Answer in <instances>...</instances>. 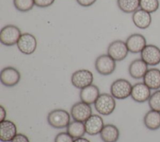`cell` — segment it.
Wrapping results in <instances>:
<instances>
[{
    "label": "cell",
    "instance_id": "3",
    "mask_svg": "<svg viewBox=\"0 0 160 142\" xmlns=\"http://www.w3.org/2000/svg\"><path fill=\"white\" fill-rule=\"evenodd\" d=\"M94 104L96 110L104 116L111 114L115 110L116 105L114 98L106 93L100 94Z\"/></svg>",
    "mask_w": 160,
    "mask_h": 142
},
{
    "label": "cell",
    "instance_id": "10",
    "mask_svg": "<svg viewBox=\"0 0 160 142\" xmlns=\"http://www.w3.org/2000/svg\"><path fill=\"white\" fill-rule=\"evenodd\" d=\"M141 59L148 65L156 66L160 64V49L154 44H147L141 51Z\"/></svg>",
    "mask_w": 160,
    "mask_h": 142
},
{
    "label": "cell",
    "instance_id": "19",
    "mask_svg": "<svg viewBox=\"0 0 160 142\" xmlns=\"http://www.w3.org/2000/svg\"><path fill=\"white\" fill-rule=\"evenodd\" d=\"M142 79L143 82L151 90H157L160 88V70L159 69H148Z\"/></svg>",
    "mask_w": 160,
    "mask_h": 142
},
{
    "label": "cell",
    "instance_id": "7",
    "mask_svg": "<svg viewBox=\"0 0 160 142\" xmlns=\"http://www.w3.org/2000/svg\"><path fill=\"white\" fill-rule=\"evenodd\" d=\"M107 52L115 61H121L127 57L129 50L126 42L121 40H116L109 44Z\"/></svg>",
    "mask_w": 160,
    "mask_h": 142
},
{
    "label": "cell",
    "instance_id": "21",
    "mask_svg": "<svg viewBox=\"0 0 160 142\" xmlns=\"http://www.w3.org/2000/svg\"><path fill=\"white\" fill-rule=\"evenodd\" d=\"M143 122L145 126L150 130L160 128V112L150 110L144 115Z\"/></svg>",
    "mask_w": 160,
    "mask_h": 142
},
{
    "label": "cell",
    "instance_id": "28",
    "mask_svg": "<svg viewBox=\"0 0 160 142\" xmlns=\"http://www.w3.org/2000/svg\"><path fill=\"white\" fill-rule=\"evenodd\" d=\"M35 6L39 7H47L51 6L55 0H34Z\"/></svg>",
    "mask_w": 160,
    "mask_h": 142
},
{
    "label": "cell",
    "instance_id": "4",
    "mask_svg": "<svg viewBox=\"0 0 160 142\" xmlns=\"http://www.w3.org/2000/svg\"><path fill=\"white\" fill-rule=\"evenodd\" d=\"M21 34L19 27L14 25L8 24L1 30L0 41L4 45L12 46L17 44Z\"/></svg>",
    "mask_w": 160,
    "mask_h": 142
},
{
    "label": "cell",
    "instance_id": "1",
    "mask_svg": "<svg viewBox=\"0 0 160 142\" xmlns=\"http://www.w3.org/2000/svg\"><path fill=\"white\" fill-rule=\"evenodd\" d=\"M47 120L48 124L54 128H64L70 123V115L64 110L55 109L48 113Z\"/></svg>",
    "mask_w": 160,
    "mask_h": 142
},
{
    "label": "cell",
    "instance_id": "23",
    "mask_svg": "<svg viewBox=\"0 0 160 142\" xmlns=\"http://www.w3.org/2000/svg\"><path fill=\"white\" fill-rule=\"evenodd\" d=\"M140 0H117L119 9L124 13L134 12L139 7Z\"/></svg>",
    "mask_w": 160,
    "mask_h": 142
},
{
    "label": "cell",
    "instance_id": "25",
    "mask_svg": "<svg viewBox=\"0 0 160 142\" xmlns=\"http://www.w3.org/2000/svg\"><path fill=\"white\" fill-rule=\"evenodd\" d=\"M13 4L18 11L22 12L31 10L35 5L34 0H13Z\"/></svg>",
    "mask_w": 160,
    "mask_h": 142
},
{
    "label": "cell",
    "instance_id": "18",
    "mask_svg": "<svg viewBox=\"0 0 160 142\" xmlns=\"http://www.w3.org/2000/svg\"><path fill=\"white\" fill-rule=\"evenodd\" d=\"M99 95L100 93L98 87L93 84L81 89L79 93L81 101L88 105L94 103Z\"/></svg>",
    "mask_w": 160,
    "mask_h": 142
},
{
    "label": "cell",
    "instance_id": "29",
    "mask_svg": "<svg viewBox=\"0 0 160 142\" xmlns=\"http://www.w3.org/2000/svg\"><path fill=\"white\" fill-rule=\"evenodd\" d=\"M11 142H29V140L25 135L22 133H18L11 140Z\"/></svg>",
    "mask_w": 160,
    "mask_h": 142
},
{
    "label": "cell",
    "instance_id": "16",
    "mask_svg": "<svg viewBox=\"0 0 160 142\" xmlns=\"http://www.w3.org/2000/svg\"><path fill=\"white\" fill-rule=\"evenodd\" d=\"M17 135V128L14 122L5 120L0 123V140L9 142Z\"/></svg>",
    "mask_w": 160,
    "mask_h": 142
},
{
    "label": "cell",
    "instance_id": "2",
    "mask_svg": "<svg viewBox=\"0 0 160 142\" xmlns=\"http://www.w3.org/2000/svg\"><path fill=\"white\" fill-rule=\"evenodd\" d=\"M132 85L127 80L118 78L114 81L110 87L111 95L116 99L124 100L131 96Z\"/></svg>",
    "mask_w": 160,
    "mask_h": 142
},
{
    "label": "cell",
    "instance_id": "6",
    "mask_svg": "<svg viewBox=\"0 0 160 142\" xmlns=\"http://www.w3.org/2000/svg\"><path fill=\"white\" fill-rule=\"evenodd\" d=\"M72 85L77 88L82 89L92 84L93 82L92 73L87 69H80L75 71L71 75Z\"/></svg>",
    "mask_w": 160,
    "mask_h": 142
},
{
    "label": "cell",
    "instance_id": "17",
    "mask_svg": "<svg viewBox=\"0 0 160 142\" xmlns=\"http://www.w3.org/2000/svg\"><path fill=\"white\" fill-rule=\"evenodd\" d=\"M86 132L89 135H96L101 133L104 125L102 118L98 115H92L84 122Z\"/></svg>",
    "mask_w": 160,
    "mask_h": 142
},
{
    "label": "cell",
    "instance_id": "13",
    "mask_svg": "<svg viewBox=\"0 0 160 142\" xmlns=\"http://www.w3.org/2000/svg\"><path fill=\"white\" fill-rule=\"evenodd\" d=\"M151 90L144 82H138L132 85L131 97L136 102L144 103L149 99L151 95Z\"/></svg>",
    "mask_w": 160,
    "mask_h": 142
},
{
    "label": "cell",
    "instance_id": "12",
    "mask_svg": "<svg viewBox=\"0 0 160 142\" xmlns=\"http://www.w3.org/2000/svg\"><path fill=\"white\" fill-rule=\"evenodd\" d=\"M126 44L129 52L132 54L141 53L147 45L145 37L139 33L131 34L127 38Z\"/></svg>",
    "mask_w": 160,
    "mask_h": 142
},
{
    "label": "cell",
    "instance_id": "30",
    "mask_svg": "<svg viewBox=\"0 0 160 142\" xmlns=\"http://www.w3.org/2000/svg\"><path fill=\"white\" fill-rule=\"evenodd\" d=\"M97 0H76L77 2L81 6L89 7L92 6Z\"/></svg>",
    "mask_w": 160,
    "mask_h": 142
},
{
    "label": "cell",
    "instance_id": "20",
    "mask_svg": "<svg viewBox=\"0 0 160 142\" xmlns=\"http://www.w3.org/2000/svg\"><path fill=\"white\" fill-rule=\"evenodd\" d=\"M100 137L103 142H117L119 138V131L115 125L107 124L103 126Z\"/></svg>",
    "mask_w": 160,
    "mask_h": 142
},
{
    "label": "cell",
    "instance_id": "5",
    "mask_svg": "<svg viewBox=\"0 0 160 142\" xmlns=\"http://www.w3.org/2000/svg\"><path fill=\"white\" fill-rule=\"evenodd\" d=\"M95 69L102 75L112 74L116 67V61L108 54H102L98 56L95 61Z\"/></svg>",
    "mask_w": 160,
    "mask_h": 142
},
{
    "label": "cell",
    "instance_id": "22",
    "mask_svg": "<svg viewBox=\"0 0 160 142\" xmlns=\"http://www.w3.org/2000/svg\"><path fill=\"white\" fill-rule=\"evenodd\" d=\"M66 128V132L74 139L82 137L86 133L84 123L76 120L70 122Z\"/></svg>",
    "mask_w": 160,
    "mask_h": 142
},
{
    "label": "cell",
    "instance_id": "27",
    "mask_svg": "<svg viewBox=\"0 0 160 142\" xmlns=\"http://www.w3.org/2000/svg\"><path fill=\"white\" fill-rule=\"evenodd\" d=\"M74 138L67 132H61L54 138V142H74Z\"/></svg>",
    "mask_w": 160,
    "mask_h": 142
},
{
    "label": "cell",
    "instance_id": "31",
    "mask_svg": "<svg viewBox=\"0 0 160 142\" xmlns=\"http://www.w3.org/2000/svg\"><path fill=\"white\" fill-rule=\"evenodd\" d=\"M6 116V111L5 110V108L1 105L0 106V121H4L5 120Z\"/></svg>",
    "mask_w": 160,
    "mask_h": 142
},
{
    "label": "cell",
    "instance_id": "32",
    "mask_svg": "<svg viewBox=\"0 0 160 142\" xmlns=\"http://www.w3.org/2000/svg\"><path fill=\"white\" fill-rule=\"evenodd\" d=\"M74 142H90L89 140H88V139L86 138H77V139H75Z\"/></svg>",
    "mask_w": 160,
    "mask_h": 142
},
{
    "label": "cell",
    "instance_id": "15",
    "mask_svg": "<svg viewBox=\"0 0 160 142\" xmlns=\"http://www.w3.org/2000/svg\"><path fill=\"white\" fill-rule=\"evenodd\" d=\"M132 21L138 28L146 29L151 24L152 16L151 13L141 9H138L132 13Z\"/></svg>",
    "mask_w": 160,
    "mask_h": 142
},
{
    "label": "cell",
    "instance_id": "8",
    "mask_svg": "<svg viewBox=\"0 0 160 142\" xmlns=\"http://www.w3.org/2000/svg\"><path fill=\"white\" fill-rule=\"evenodd\" d=\"M16 45L21 53L26 55H31L36 49V38L32 34L28 32L23 33L21 34Z\"/></svg>",
    "mask_w": 160,
    "mask_h": 142
},
{
    "label": "cell",
    "instance_id": "26",
    "mask_svg": "<svg viewBox=\"0 0 160 142\" xmlns=\"http://www.w3.org/2000/svg\"><path fill=\"white\" fill-rule=\"evenodd\" d=\"M148 105L151 110L160 112V90H157L152 93L148 100Z\"/></svg>",
    "mask_w": 160,
    "mask_h": 142
},
{
    "label": "cell",
    "instance_id": "24",
    "mask_svg": "<svg viewBox=\"0 0 160 142\" xmlns=\"http://www.w3.org/2000/svg\"><path fill=\"white\" fill-rule=\"evenodd\" d=\"M139 7L151 14L158 10L159 7V0H140Z\"/></svg>",
    "mask_w": 160,
    "mask_h": 142
},
{
    "label": "cell",
    "instance_id": "14",
    "mask_svg": "<svg viewBox=\"0 0 160 142\" xmlns=\"http://www.w3.org/2000/svg\"><path fill=\"white\" fill-rule=\"evenodd\" d=\"M148 69V65L144 60L141 59H136L129 64L128 72L132 78L141 79L143 78Z\"/></svg>",
    "mask_w": 160,
    "mask_h": 142
},
{
    "label": "cell",
    "instance_id": "11",
    "mask_svg": "<svg viewBox=\"0 0 160 142\" xmlns=\"http://www.w3.org/2000/svg\"><path fill=\"white\" fill-rule=\"evenodd\" d=\"M20 79L21 74L14 67H6L1 72V82L6 87H12L16 85L19 82Z\"/></svg>",
    "mask_w": 160,
    "mask_h": 142
},
{
    "label": "cell",
    "instance_id": "9",
    "mask_svg": "<svg viewBox=\"0 0 160 142\" xmlns=\"http://www.w3.org/2000/svg\"><path fill=\"white\" fill-rule=\"evenodd\" d=\"M71 115L74 120L84 123L92 115L91 107L82 101L78 102L72 106Z\"/></svg>",
    "mask_w": 160,
    "mask_h": 142
}]
</instances>
